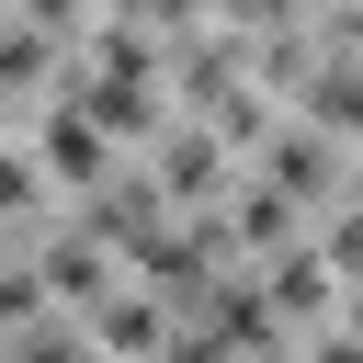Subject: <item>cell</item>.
Listing matches in <instances>:
<instances>
[{"label":"cell","mask_w":363,"mask_h":363,"mask_svg":"<svg viewBox=\"0 0 363 363\" xmlns=\"http://www.w3.org/2000/svg\"><path fill=\"white\" fill-rule=\"evenodd\" d=\"M102 340H113V352H159V306H147V295H113V306H102Z\"/></svg>","instance_id":"7a4b0ae2"},{"label":"cell","mask_w":363,"mask_h":363,"mask_svg":"<svg viewBox=\"0 0 363 363\" xmlns=\"http://www.w3.org/2000/svg\"><path fill=\"white\" fill-rule=\"evenodd\" d=\"M318 113H329V125H363V79H329V91H318Z\"/></svg>","instance_id":"3957f363"},{"label":"cell","mask_w":363,"mask_h":363,"mask_svg":"<svg viewBox=\"0 0 363 363\" xmlns=\"http://www.w3.org/2000/svg\"><path fill=\"white\" fill-rule=\"evenodd\" d=\"M45 159H57L68 182H102V136H91V113H79V102H57V113H45Z\"/></svg>","instance_id":"6da1fadb"},{"label":"cell","mask_w":363,"mask_h":363,"mask_svg":"<svg viewBox=\"0 0 363 363\" xmlns=\"http://www.w3.org/2000/svg\"><path fill=\"white\" fill-rule=\"evenodd\" d=\"M318 363H363V340H329V352H318Z\"/></svg>","instance_id":"277c9868"}]
</instances>
